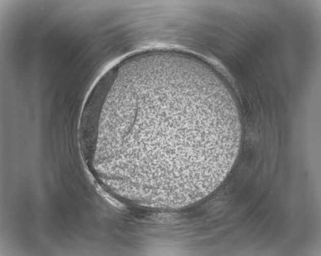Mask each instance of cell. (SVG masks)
<instances>
[{"label": "cell", "instance_id": "obj_1", "mask_svg": "<svg viewBox=\"0 0 321 256\" xmlns=\"http://www.w3.org/2000/svg\"><path fill=\"white\" fill-rule=\"evenodd\" d=\"M112 127L118 154L126 153L137 171L161 179L216 173L238 134L213 90L169 79L135 86Z\"/></svg>", "mask_w": 321, "mask_h": 256}]
</instances>
